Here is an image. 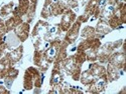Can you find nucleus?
<instances>
[{"instance_id": "nucleus-14", "label": "nucleus", "mask_w": 126, "mask_h": 94, "mask_svg": "<svg viewBox=\"0 0 126 94\" xmlns=\"http://www.w3.org/2000/svg\"><path fill=\"white\" fill-rule=\"evenodd\" d=\"M94 34H95V29L88 26L86 27L85 29L83 30V33H82V36L83 37H87V38H91L94 36Z\"/></svg>"}, {"instance_id": "nucleus-5", "label": "nucleus", "mask_w": 126, "mask_h": 94, "mask_svg": "<svg viewBox=\"0 0 126 94\" xmlns=\"http://www.w3.org/2000/svg\"><path fill=\"white\" fill-rule=\"evenodd\" d=\"M90 72L93 74V76H98V77H102L104 75H106V70L102 65L99 64H91L90 66Z\"/></svg>"}, {"instance_id": "nucleus-10", "label": "nucleus", "mask_w": 126, "mask_h": 94, "mask_svg": "<svg viewBox=\"0 0 126 94\" xmlns=\"http://www.w3.org/2000/svg\"><path fill=\"white\" fill-rule=\"evenodd\" d=\"M108 23H109L108 25H109V27H110L111 29H116V28H118L119 25L122 24L120 18H119L117 15H114V14L109 18V22H108Z\"/></svg>"}, {"instance_id": "nucleus-16", "label": "nucleus", "mask_w": 126, "mask_h": 94, "mask_svg": "<svg viewBox=\"0 0 126 94\" xmlns=\"http://www.w3.org/2000/svg\"><path fill=\"white\" fill-rule=\"evenodd\" d=\"M5 31H7V27L5 22L3 21L2 19H0V34H3Z\"/></svg>"}, {"instance_id": "nucleus-11", "label": "nucleus", "mask_w": 126, "mask_h": 94, "mask_svg": "<svg viewBox=\"0 0 126 94\" xmlns=\"http://www.w3.org/2000/svg\"><path fill=\"white\" fill-rule=\"evenodd\" d=\"M112 29L109 27V25L104 21V20H100L99 23H98V26H97V32H100V33H103V34H106L108 32H110Z\"/></svg>"}, {"instance_id": "nucleus-7", "label": "nucleus", "mask_w": 126, "mask_h": 94, "mask_svg": "<svg viewBox=\"0 0 126 94\" xmlns=\"http://www.w3.org/2000/svg\"><path fill=\"white\" fill-rule=\"evenodd\" d=\"M21 55H22V46H20L16 50L12 51L10 54H8L7 56L9 57L10 61L13 62V63H15V62H17L20 58H21Z\"/></svg>"}, {"instance_id": "nucleus-4", "label": "nucleus", "mask_w": 126, "mask_h": 94, "mask_svg": "<svg viewBox=\"0 0 126 94\" xmlns=\"http://www.w3.org/2000/svg\"><path fill=\"white\" fill-rule=\"evenodd\" d=\"M81 26V22H76L71 28V30L68 32L67 36H66V41L67 43H73L76 40V38L78 37V33H79V28Z\"/></svg>"}, {"instance_id": "nucleus-3", "label": "nucleus", "mask_w": 126, "mask_h": 94, "mask_svg": "<svg viewBox=\"0 0 126 94\" xmlns=\"http://www.w3.org/2000/svg\"><path fill=\"white\" fill-rule=\"evenodd\" d=\"M122 74H123V70H120L117 67H115L114 65H112L111 63H109V65H108V72H106L107 80H109V81L117 80Z\"/></svg>"}, {"instance_id": "nucleus-15", "label": "nucleus", "mask_w": 126, "mask_h": 94, "mask_svg": "<svg viewBox=\"0 0 126 94\" xmlns=\"http://www.w3.org/2000/svg\"><path fill=\"white\" fill-rule=\"evenodd\" d=\"M12 6H13V3L12 2L7 4V5H5V6H3L2 9H1V12H0V15H1L2 17L8 15L10 12L12 11Z\"/></svg>"}, {"instance_id": "nucleus-2", "label": "nucleus", "mask_w": 126, "mask_h": 94, "mask_svg": "<svg viewBox=\"0 0 126 94\" xmlns=\"http://www.w3.org/2000/svg\"><path fill=\"white\" fill-rule=\"evenodd\" d=\"M75 13L72 11V10H67V12L65 13V15L63 16V19H62V23H61V29L62 30H68L71 23L75 20Z\"/></svg>"}, {"instance_id": "nucleus-13", "label": "nucleus", "mask_w": 126, "mask_h": 94, "mask_svg": "<svg viewBox=\"0 0 126 94\" xmlns=\"http://www.w3.org/2000/svg\"><path fill=\"white\" fill-rule=\"evenodd\" d=\"M98 3H99V0H90V2L87 5L85 11H87L89 14H92L94 12V10L98 7Z\"/></svg>"}, {"instance_id": "nucleus-1", "label": "nucleus", "mask_w": 126, "mask_h": 94, "mask_svg": "<svg viewBox=\"0 0 126 94\" xmlns=\"http://www.w3.org/2000/svg\"><path fill=\"white\" fill-rule=\"evenodd\" d=\"M108 61L118 69L125 71V52H116L114 54H111Z\"/></svg>"}, {"instance_id": "nucleus-17", "label": "nucleus", "mask_w": 126, "mask_h": 94, "mask_svg": "<svg viewBox=\"0 0 126 94\" xmlns=\"http://www.w3.org/2000/svg\"><path fill=\"white\" fill-rule=\"evenodd\" d=\"M0 93H8V91L4 88V87H2V86H0Z\"/></svg>"}, {"instance_id": "nucleus-12", "label": "nucleus", "mask_w": 126, "mask_h": 94, "mask_svg": "<svg viewBox=\"0 0 126 94\" xmlns=\"http://www.w3.org/2000/svg\"><path fill=\"white\" fill-rule=\"evenodd\" d=\"M114 13H115V6L108 4L106 6V8H104V11H103V15L102 16L104 18H110Z\"/></svg>"}, {"instance_id": "nucleus-9", "label": "nucleus", "mask_w": 126, "mask_h": 94, "mask_svg": "<svg viewBox=\"0 0 126 94\" xmlns=\"http://www.w3.org/2000/svg\"><path fill=\"white\" fill-rule=\"evenodd\" d=\"M62 80H63V76L61 74V72L58 70V68L52 70V74L50 78V85H57Z\"/></svg>"}, {"instance_id": "nucleus-8", "label": "nucleus", "mask_w": 126, "mask_h": 94, "mask_svg": "<svg viewBox=\"0 0 126 94\" xmlns=\"http://www.w3.org/2000/svg\"><path fill=\"white\" fill-rule=\"evenodd\" d=\"M82 82L84 83L85 85H91L95 82V78H94L93 74L90 72V70H87L83 73V76H82Z\"/></svg>"}, {"instance_id": "nucleus-6", "label": "nucleus", "mask_w": 126, "mask_h": 94, "mask_svg": "<svg viewBox=\"0 0 126 94\" xmlns=\"http://www.w3.org/2000/svg\"><path fill=\"white\" fill-rule=\"evenodd\" d=\"M28 29H29V25L27 23H23L21 24L16 30V35L19 37V39L21 41H24L27 36H28Z\"/></svg>"}]
</instances>
